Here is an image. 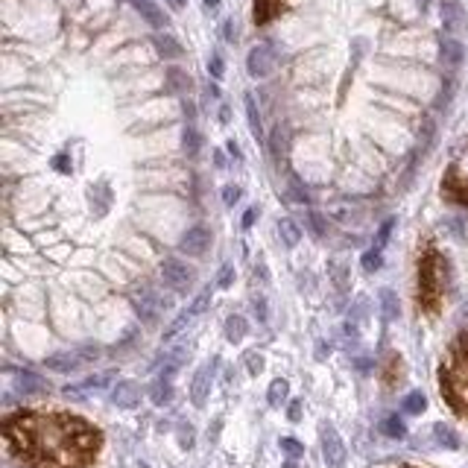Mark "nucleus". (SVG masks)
Wrapping results in <instances>:
<instances>
[{
    "label": "nucleus",
    "instance_id": "f257e3e1",
    "mask_svg": "<svg viewBox=\"0 0 468 468\" xmlns=\"http://www.w3.org/2000/svg\"><path fill=\"white\" fill-rule=\"evenodd\" d=\"M12 457L30 468H88L103 445L100 430L67 413H21L3 424Z\"/></svg>",
    "mask_w": 468,
    "mask_h": 468
},
{
    "label": "nucleus",
    "instance_id": "f03ea898",
    "mask_svg": "<svg viewBox=\"0 0 468 468\" xmlns=\"http://www.w3.org/2000/svg\"><path fill=\"white\" fill-rule=\"evenodd\" d=\"M439 387L453 413L468 416V331H462L439 369Z\"/></svg>",
    "mask_w": 468,
    "mask_h": 468
},
{
    "label": "nucleus",
    "instance_id": "7ed1b4c3",
    "mask_svg": "<svg viewBox=\"0 0 468 468\" xmlns=\"http://www.w3.org/2000/svg\"><path fill=\"white\" fill-rule=\"evenodd\" d=\"M445 293V261L436 249H428L419 261V305L424 314H436Z\"/></svg>",
    "mask_w": 468,
    "mask_h": 468
},
{
    "label": "nucleus",
    "instance_id": "20e7f679",
    "mask_svg": "<svg viewBox=\"0 0 468 468\" xmlns=\"http://www.w3.org/2000/svg\"><path fill=\"white\" fill-rule=\"evenodd\" d=\"M442 191H445L448 200L468 205V144H465V150L457 155V161L448 167V176H445V181H442Z\"/></svg>",
    "mask_w": 468,
    "mask_h": 468
},
{
    "label": "nucleus",
    "instance_id": "39448f33",
    "mask_svg": "<svg viewBox=\"0 0 468 468\" xmlns=\"http://www.w3.org/2000/svg\"><path fill=\"white\" fill-rule=\"evenodd\" d=\"M319 442H322V460H325V465H328V468H346L348 451H346L343 436L337 433V428H331V424H322Z\"/></svg>",
    "mask_w": 468,
    "mask_h": 468
},
{
    "label": "nucleus",
    "instance_id": "423d86ee",
    "mask_svg": "<svg viewBox=\"0 0 468 468\" xmlns=\"http://www.w3.org/2000/svg\"><path fill=\"white\" fill-rule=\"evenodd\" d=\"M161 278H164V284L170 290H176V293H188L191 284H193V269L188 264H181L179 258H167L161 264Z\"/></svg>",
    "mask_w": 468,
    "mask_h": 468
},
{
    "label": "nucleus",
    "instance_id": "0eeeda50",
    "mask_svg": "<svg viewBox=\"0 0 468 468\" xmlns=\"http://www.w3.org/2000/svg\"><path fill=\"white\" fill-rule=\"evenodd\" d=\"M132 302H135L138 316L144 319V322H155V319L161 316V310L167 307V302H164L152 287H138V290L132 293Z\"/></svg>",
    "mask_w": 468,
    "mask_h": 468
},
{
    "label": "nucleus",
    "instance_id": "6e6552de",
    "mask_svg": "<svg viewBox=\"0 0 468 468\" xmlns=\"http://www.w3.org/2000/svg\"><path fill=\"white\" fill-rule=\"evenodd\" d=\"M246 70H249L252 79H266L275 70V53H273V47H269V45L252 47L249 56H246Z\"/></svg>",
    "mask_w": 468,
    "mask_h": 468
},
{
    "label": "nucleus",
    "instance_id": "1a4fd4ad",
    "mask_svg": "<svg viewBox=\"0 0 468 468\" xmlns=\"http://www.w3.org/2000/svg\"><path fill=\"white\" fill-rule=\"evenodd\" d=\"M211 246V232L205 229V225H193V229H188L181 234L179 240V249L184 255H191V258H200V255H205Z\"/></svg>",
    "mask_w": 468,
    "mask_h": 468
},
{
    "label": "nucleus",
    "instance_id": "9d476101",
    "mask_svg": "<svg viewBox=\"0 0 468 468\" xmlns=\"http://www.w3.org/2000/svg\"><path fill=\"white\" fill-rule=\"evenodd\" d=\"M211 378H214V363H205L196 369V375L191 380V401L193 407H205L208 392H211Z\"/></svg>",
    "mask_w": 468,
    "mask_h": 468
},
{
    "label": "nucleus",
    "instance_id": "9b49d317",
    "mask_svg": "<svg viewBox=\"0 0 468 468\" xmlns=\"http://www.w3.org/2000/svg\"><path fill=\"white\" fill-rule=\"evenodd\" d=\"M111 188H108V181H97L91 184V191H88V202H91V211H94V217H106L108 214V208H111Z\"/></svg>",
    "mask_w": 468,
    "mask_h": 468
},
{
    "label": "nucleus",
    "instance_id": "f8f14e48",
    "mask_svg": "<svg viewBox=\"0 0 468 468\" xmlns=\"http://www.w3.org/2000/svg\"><path fill=\"white\" fill-rule=\"evenodd\" d=\"M111 401H115L118 407H123V410L138 407V401H140L138 384H135V380H118V387L111 389Z\"/></svg>",
    "mask_w": 468,
    "mask_h": 468
},
{
    "label": "nucleus",
    "instance_id": "ddd939ff",
    "mask_svg": "<svg viewBox=\"0 0 468 468\" xmlns=\"http://www.w3.org/2000/svg\"><path fill=\"white\" fill-rule=\"evenodd\" d=\"M442 26H445V33H460L465 26V12L457 0H445L442 3Z\"/></svg>",
    "mask_w": 468,
    "mask_h": 468
},
{
    "label": "nucleus",
    "instance_id": "4468645a",
    "mask_svg": "<svg viewBox=\"0 0 468 468\" xmlns=\"http://www.w3.org/2000/svg\"><path fill=\"white\" fill-rule=\"evenodd\" d=\"M439 56H442V62L448 67H460L462 59H465V50H462V45L457 38H442V41H439Z\"/></svg>",
    "mask_w": 468,
    "mask_h": 468
},
{
    "label": "nucleus",
    "instance_id": "2eb2a0df",
    "mask_svg": "<svg viewBox=\"0 0 468 468\" xmlns=\"http://www.w3.org/2000/svg\"><path fill=\"white\" fill-rule=\"evenodd\" d=\"M152 45H155V53H159L161 59H167V62H170V59H179V56L184 53L179 41H176L173 35H167V33L155 35V38H152Z\"/></svg>",
    "mask_w": 468,
    "mask_h": 468
},
{
    "label": "nucleus",
    "instance_id": "dca6fc26",
    "mask_svg": "<svg viewBox=\"0 0 468 468\" xmlns=\"http://www.w3.org/2000/svg\"><path fill=\"white\" fill-rule=\"evenodd\" d=\"M15 389H18L21 395H41V392H47V384H45V380H41L38 375H33V372H18Z\"/></svg>",
    "mask_w": 468,
    "mask_h": 468
},
{
    "label": "nucleus",
    "instance_id": "f3484780",
    "mask_svg": "<svg viewBox=\"0 0 468 468\" xmlns=\"http://www.w3.org/2000/svg\"><path fill=\"white\" fill-rule=\"evenodd\" d=\"M278 237H281V243H284L287 249H296V246H299V240H302V229L290 217H284V220H278Z\"/></svg>",
    "mask_w": 468,
    "mask_h": 468
},
{
    "label": "nucleus",
    "instance_id": "a211bd4d",
    "mask_svg": "<svg viewBox=\"0 0 468 468\" xmlns=\"http://www.w3.org/2000/svg\"><path fill=\"white\" fill-rule=\"evenodd\" d=\"M132 6L140 12V15H144L152 26H167V15H164V12L159 9V6H155L152 3V0H132Z\"/></svg>",
    "mask_w": 468,
    "mask_h": 468
},
{
    "label": "nucleus",
    "instance_id": "6ab92c4d",
    "mask_svg": "<svg viewBox=\"0 0 468 468\" xmlns=\"http://www.w3.org/2000/svg\"><path fill=\"white\" fill-rule=\"evenodd\" d=\"M181 147H184V152H188L191 159H196V155H200V150H202V135L196 132L193 123H184V129H181Z\"/></svg>",
    "mask_w": 468,
    "mask_h": 468
},
{
    "label": "nucleus",
    "instance_id": "aec40b11",
    "mask_svg": "<svg viewBox=\"0 0 468 468\" xmlns=\"http://www.w3.org/2000/svg\"><path fill=\"white\" fill-rule=\"evenodd\" d=\"M150 398H152V404H159V407L170 404V398H173V387H170V378H161V375H159V378L152 380Z\"/></svg>",
    "mask_w": 468,
    "mask_h": 468
},
{
    "label": "nucleus",
    "instance_id": "412c9836",
    "mask_svg": "<svg viewBox=\"0 0 468 468\" xmlns=\"http://www.w3.org/2000/svg\"><path fill=\"white\" fill-rule=\"evenodd\" d=\"M45 363H47V369H53V372L70 375L79 366V357H76V354H70V351H65V354H53V357H47Z\"/></svg>",
    "mask_w": 468,
    "mask_h": 468
},
{
    "label": "nucleus",
    "instance_id": "4be33fe9",
    "mask_svg": "<svg viewBox=\"0 0 468 468\" xmlns=\"http://www.w3.org/2000/svg\"><path fill=\"white\" fill-rule=\"evenodd\" d=\"M246 334H249V325H246V319L240 316V314H234V316L225 319V339H229V343H234V346H237Z\"/></svg>",
    "mask_w": 468,
    "mask_h": 468
},
{
    "label": "nucleus",
    "instance_id": "5701e85b",
    "mask_svg": "<svg viewBox=\"0 0 468 468\" xmlns=\"http://www.w3.org/2000/svg\"><path fill=\"white\" fill-rule=\"evenodd\" d=\"M433 439H436V445H442L448 451L460 448V436L453 433V428H448V424H433Z\"/></svg>",
    "mask_w": 468,
    "mask_h": 468
},
{
    "label": "nucleus",
    "instance_id": "b1692460",
    "mask_svg": "<svg viewBox=\"0 0 468 468\" xmlns=\"http://www.w3.org/2000/svg\"><path fill=\"white\" fill-rule=\"evenodd\" d=\"M191 85H193L191 76L184 74L181 67H170V70H167V88H170V91L184 94V91H191Z\"/></svg>",
    "mask_w": 468,
    "mask_h": 468
},
{
    "label": "nucleus",
    "instance_id": "393cba45",
    "mask_svg": "<svg viewBox=\"0 0 468 468\" xmlns=\"http://www.w3.org/2000/svg\"><path fill=\"white\" fill-rule=\"evenodd\" d=\"M287 395H290V384L284 378H275L273 384H269V392H266V398L273 407H281V404H287Z\"/></svg>",
    "mask_w": 468,
    "mask_h": 468
},
{
    "label": "nucleus",
    "instance_id": "a878e982",
    "mask_svg": "<svg viewBox=\"0 0 468 468\" xmlns=\"http://www.w3.org/2000/svg\"><path fill=\"white\" fill-rule=\"evenodd\" d=\"M380 310H384V319L387 322L398 319V296H395L389 287L380 290Z\"/></svg>",
    "mask_w": 468,
    "mask_h": 468
},
{
    "label": "nucleus",
    "instance_id": "bb28decb",
    "mask_svg": "<svg viewBox=\"0 0 468 468\" xmlns=\"http://www.w3.org/2000/svg\"><path fill=\"white\" fill-rule=\"evenodd\" d=\"M243 103H246V118H249V129L255 138L264 135V126H261V115H258V106H255V97L243 94Z\"/></svg>",
    "mask_w": 468,
    "mask_h": 468
},
{
    "label": "nucleus",
    "instance_id": "cd10ccee",
    "mask_svg": "<svg viewBox=\"0 0 468 468\" xmlns=\"http://www.w3.org/2000/svg\"><path fill=\"white\" fill-rule=\"evenodd\" d=\"M328 273H331V278H334V284H337V290L339 293H346L348 290V264H343V261H331L328 264Z\"/></svg>",
    "mask_w": 468,
    "mask_h": 468
},
{
    "label": "nucleus",
    "instance_id": "c85d7f7f",
    "mask_svg": "<svg viewBox=\"0 0 468 468\" xmlns=\"http://www.w3.org/2000/svg\"><path fill=\"white\" fill-rule=\"evenodd\" d=\"M380 433L389 436V439H404L407 436V428H404V421L398 416H387L384 421H380Z\"/></svg>",
    "mask_w": 468,
    "mask_h": 468
},
{
    "label": "nucleus",
    "instance_id": "c756f323",
    "mask_svg": "<svg viewBox=\"0 0 468 468\" xmlns=\"http://www.w3.org/2000/svg\"><path fill=\"white\" fill-rule=\"evenodd\" d=\"M404 413H410V416H421L424 413V407H428V398H424V392H410L407 398H404Z\"/></svg>",
    "mask_w": 468,
    "mask_h": 468
},
{
    "label": "nucleus",
    "instance_id": "7c9ffc66",
    "mask_svg": "<svg viewBox=\"0 0 468 468\" xmlns=\"http://www.w3.org/2000/svg\"><path fill=\"white\" fill-rule=\"evenodd\" d=\"M275 0H255V21L258 24H264V21H269L275 15Z\"/></svg>",
    "mask_w": 468,
    "mask_h": 468
},
{
    "label": "nucleus",
    "instance_id": "2f4dec72",
    "mask_svg": "<svg viewBox=\"0 0 468 468\" xmlns=\"http://www.w3.org/2000/svg\"><path fill=\"white\" fill-rule=\"evenodd\" d=\"M281 451H284L290 460H299L302 453H305V445L299 442V439H290V436H284V439H281Z\"/></svg>",
    "mask_w": 468,
    "mask_h": 468
},
{
    "label": "nucleus",
    "instance_id": "473e14b6",
    "mask_svg": "<svg viewBox=\"0 0 468 468\" xmlns=\"http://www.w3.org/2000/svg\"><path fill=\"white\" fill-rule=\"evenodd\" d=\"M380 264H384V255H380L378 246L369 249V252L363 255V269H366V273H375V269H380Z\"/></svg>",
    "mask_w": 468,
    "mask_h": 468
},
{
    "label": "nucleus",
    "instance_id": "72a5a7b5",
    "mask_svg": "<svg viewBox=\"0 0 468 468\" xmlns=\"http://www.w3.org/2000/svg\"><path fill=\"white\" fill-rule=\"evenodd\" d=\"M307 225H310V232H314V237H325V234H328V225H325L322 214H316V211H307Z\"/></svg>",
    "mask_w": 468,
    "mask_h": 468
},
{
    "label": "nucleus",
    "instance_id": "f704fd0d",
    "mask_svg": "<svg viewBox=\"0 0 468 468\" xmlns=\"http://www.w3.org/2000/svg\"><path fill=\"white\" fill-rule=\"evenodd\" d=\"M208 302H211V290H205V293H200V296H196V299H193V305L188 307V310H191V316H200V314H205V310H208Z\"/></svg>",
    "mask_w": 468,
    "mask_h": 468
},
{
    "label": "nucleus",
    "instance_id": "c9c22d12",
    "mask_svg": "<svg viewBox=\"0 0 468 468\" xmlns=\"http://www.w3.org/2000/svg\"><path fill=\"white\" fill-rule=\"evenodd\" d=\"M232 284H234V266L225 264V266L220 269V275H217V287H220V290H229Z\"/></svg>",
    "mask_w": 468,
    "mask_h": 468
},
{
    "label": "nucleus",
    "instance_id": "e433bc0d",
    "mask_svg": "<svg viewBox=\"0 0 468 468\" xmlns=\"http://www.w3.org/2000/svg\"><path fill=\"white\" fill-rule=\"evenodd\" d=\"M284 150H287V129H281V126H278L275 135H273V155L281 159V152H284Z\"/></svg>",
    "mask_w": 468,
    "mask_h": 468
},
{
    "label": "nucleus",
    "instance_id": "4c0bfd02",
    "mask_svg": "<svg viewBox=\"0 0 468 468\" xmlns=\"http://www.w3.org/2000/svg\"><path fill=\"white\" fill-rule=\"evenodd\" d=\"M208 74L214 76V79H220V76L225 74V62H223V56H220V53H211V59H208Z\"/></svg>",
    "mask_w": 468,
    "mask_h": 468
},
{
    "label": "nucleus",
    "instance_id": "58836bf2",
    "mask_svg": "<svg viewBox=\"0 0 468 468\" xmlns=\"http://www.w3.org/2000/svg\"><path fill=\"white\" fill-rule=\"evenodd\" d=\"M191 319H193V316H191V310H184V314H181V316H179V319H176V322H173V325H170V328L164 331V339H173V337H176V334H179V331H181V328H184V325H188Z\"/></svg>",
    "mask_w": 468,
    "mask_h": 468
},
{
    "label": "nucleus",
    "instance_id": "ea45409f",
    "mask_svg": "<svg viewBox=\"0 0 468 468\" xmlns=\"http://www.w3.org/2000/svg\"><path fill=\"white\" fill-rule=\"evenodd\" d=\"M252 310H255V316H258V322H266V319H269V307H266L264 296H255V299H252Z\"/></svg>",
    "mask_w": 468,
    "mask_h": 468
},
{
    "label": "nucleus",
    "instance_id": "a19ab883",
    "mask_svg": "<svg viewBox=\"0 0 468 468\" xmlns=\"http://www.w3.org/2000/svg\"><path fill=\"white\" fill-rule=\"evenodd\" d=\"M290 196L296 202H307V191L302 188V181L296 179V176H290Z\"/></svg>",
    "mask_w": 468,
    "mask_h": 468
},
{
    "label": "nucleus",
    "instance_id": "79ce46f5",
    "mask_svg": "<svg viewBox=\"0 0 468 468\" xmlns=\"http://www.w3.org/2000/svg\"><path fill=\"white\" fill-rule=\"evenodd\" d=\"M223 202L229 208L240 202V188H237V184H225V188H223Z\"/></svg>",
    "mask_w": 468,
    "mask_h": 468
},
{
    "label": "nucleus",
    "instance_id": "37998d69",
    "mask_svg": "<svg viewBox=\"0 0 468 468\" xmlns=\"http://www.w3.org/2000/svg\"><path fill=\"white\" fill-rule=\"evenodd\" d=\"M246 366H249V375H261V372H264V357L252 351L249 357H246Z\"/></svg>",
    "mask_w": 468,
    "mask_h": 468
},
{
    "label": "nucleus",
    "instance_id": "c03bdc74",
    "mask_svg": "<svg viewBox=\"0 0 468 468\" xmlns=\"http://www.w3.org/2000/svg\"><path fill=\"white\" fill-rule=\"evenodd\" d=\"M392 225H395V220H387L384 225H380V232H378V249H384L387 246V240H389V232H392Z\"/></svg>",
    "mask_w": 468,
    "mask_h": 468
},
{
    "label": "nucleus",
    "instance_id": "a18cd8bd",
    "mask_svg": "<svg viewBox=\"0 0 468 468\" xmlns=\"http://www.w3.org/2000/svg\"><path fill=\"white\" fill-rule=\"evenodd\" d=\"M53 167L59 170V173H70V155H67V152H59V155L53 159Z\"/></svg>",
    "mask_w": 468,
    "mask_h": 468
},
{
    "label": "nucleus",
    "instance_id": "49530a36",
    "mask_svg": "<svg viewBox=\"0 0 468 468\" xmlns=\"http://www.w3.org/2000/svg\"><path fill=\"white\" fill-rule=\"evenodd\" d=\"M223 38L232 41V45L237 41V26H234V21H225V24H223Z\"/></svg>",
    "mask_w": 468,
    "mask_h": 468
},
{
    "label": "nucleus",
    "instance_id": "de8ad7c7",
    "mask_svg": "<svg viewBox=\"0 0 468 468\" xmlns=\"http://www.w3.org/2000/svg\"><path fill=\"white\" fill-rule=\"evenodd\" d=\"M287 416H290V421H299L302 419V401H290Z\"/></svg>",
    "mask_w": 468,
    "mask_h": 468
},
{
    "label": "nucleus",
    "instance_id": "09e8293b",
    "mask_svg": "<svg viewBox=\"0 0 468 468\" xmlns=\"http://www.w3.org/2000/svg\"><path fill=\"white\" fill-rule=\"evenodd\" d=\"M442 229H448V232H453L457 237H462V225H460L457 220H442Z\"/></svg>",
    "mask_w": 468,
    "mask_h": 468
},
{
    "label": "nucleus",
    "instance_id": "8fccbe9b",
    "mask_svg": "<svg viewBox=\"0 0 468 468\" xmlns=\"http://www.w3.org/2000/svg\"><path fill=\"white\" fill-rule=\"evenodd\" d=\"M179 442H181V448H191V445H193V430H191V424H188V430H181V433H179Z\"/></svg>",
    "mask_w": 468,
    "mask_h": 468
},
{
    "label": "nucleus",
    "instance_id": "3c124183",
    "mask_svg": "<svg viewBox=\"0 0 468 468\" xmlns=\"http://www.w3.org/2000/svg\"><path fill=\"white\" fill-rule=\"evenodd\" d=\"M181 111H184V118H188V123H193V118H196V106H193L191 100H184V103H181Z\"/></svg>",
    "mask_w": 468,
    "mask_h": 468
},
{
    "label": "nucleus",
    "instance_id": "603ef678",
    "mask_svg": "<svg viewBox=\"0 0 468 468\" xmlns=\"http://www.w3.org/2000/svg\"><path fill=\"white\" fill-rule=\"evenodd\" d=\"M255 217H258V211L255 208H249L246 214H243V229H252V223H255Z\"/></svg>",
    "mask_w": 468,
    "mask_h": 468
},
{
    "label": "nucleus",
    "instance_id": "864d4df0",
    "mask_svg": "<svg viewBox=\"0 0 468 468\" xmlns=\"http://www.w3.org/2000/svg\"><path fill=\"white\" fill-rule=\"evenodd\" d=\"M366 305H369L366 299H357V307H354V316H357V319H363V316H366Z\"/></svg>",
    "mask_w": 468,
    "mask_h": 468
},
{
    "label": "nucleus",
    "instance_id": "5fc2aeb1",
    "mask_svg": "<svg viewBox=\"0 0 468 468\" xmlns=\"http://www.w3.org/2000/svg\"><path fill=\"white\" fill-rule=\"evenodd\" d=\"M202 3H205V9H208V12H217L223 0H202Z\"/></svg>",
    "mask_w": 468,
    "mask_h": 468
},
{
    "label": "nucleus",
    "instance_id": "6e6d98bb",
    "mask_svg": "<svg viewBox=\"0 0 468 468\" xmlns=\"http://www.w3.org/2000/svg\"><path fill=\"white\" fill-rule=\"evenodd\" d=\"M225 147H229V155H232V159H237V161H240V150H237V144H234V140H229V144H225Z\"/></svg>",
    "mask_w": 468,
    "mask_h": 468
},
{
    "label": "nucleus",
    "instance_id": "4d7b16f0",
    "mask_svg": "<svg viewBox=\"0 0 468 468\" xmlns=\"http://www.w3.org/2000/svg\"><path fill=\"white\" fill-rule=\"evenodd\" d=\"M214 161H217V167H225V159H223V152H217V155H214Z\"/></svg>",
    "mask_w": 468,
    "mask_h": 468
},
{
    "label": "nucleus",
    "instance_id": "13d9d810",
    "mask_svg": "<svg viewBox=\"0 0 468 468\" xmlns=\"http://www.w3.org/2000/svg\"><path fill=\"white\" fill-rule=\"evenodd\" d=\"M170 3H173V6H176V9H181V6H184V3H188V0H170Z\"/></svg>",
    "mask_w": 468,
    "mask_h": 468
},
{
    "label": "nucleus",
    "instance_id": "bf43d9fd",
    "mask_svg": "<svg viewBox=\"0 0 468 468\" xmlns=\"http://www.w3.org/2000/svg\"><path fill=\"white\" fill-rule=\"evenodd\" d=\"M284 468H299V465H296V460H287V462H284Z\"/></svg>",
    "mask_w": 468,
    "mask_h": 468
}]
</instances>
